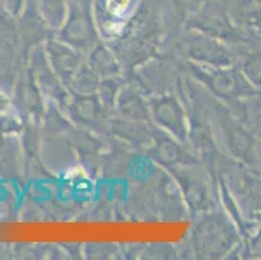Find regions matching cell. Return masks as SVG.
Instances as JSON below:
<instances>
[{"mask_svg": "<svg viewBox=\"0 0 261 260\" xmlns=\"http://www.w3.org/2000/svg\"><path fill=\"white\" fill-rule=\"evenodd\" d=\"M129 0H108V8L112 12H121L126 8Z\"/></svg>", "mask_w": 261, "mask_h": 260, "instance_id": "cell-1", "label": "cell"}]
</instances>
